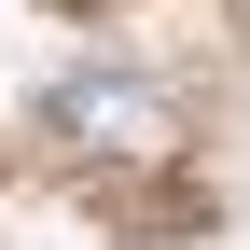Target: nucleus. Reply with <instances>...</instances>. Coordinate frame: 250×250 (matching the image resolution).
<instances>
[{"label": "nucleus", "mask_w": 250, "mask_h": 250, "mask_svg": "<svg viewBox=\"0 0 250 250\" xmlns=\"http://www.w3.org/2000/svg\"><path fill=\"white\" fill-rule=\"evenodd\" d=\"M56 139L98 153V167H167V153H181V111L153 98L139 70H70V83H56Z\"/></svg>", "instance_id": "1"}]
</instances>
